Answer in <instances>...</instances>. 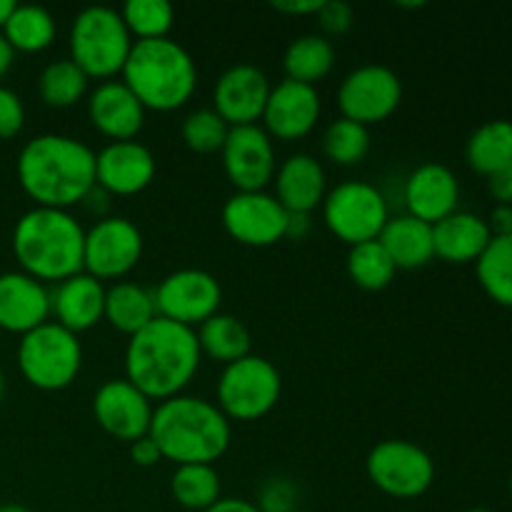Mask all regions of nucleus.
<instances>
[{
  "mask_svg": "<svg viewBox=\"0 0 512 512\" xmlns=\"http://www.w3.org/2000/svg\"><path fill=\"white\" fill-rule=\"evenodd\" d=\"M153 400L140 393L125 378L108 380L93 395L95 423L115 440L135 443L150 433L153 420Z\"/></svg>",
  "mask_w": 512,
  "mask_h": 512,
  "instance_id": "16",
  "label": "nucleus"
},
{
  "mask_svg": "<svg viewBox=\"0 0 512 512\" xmlns=\"http://www.w3.org/2000/svg\"><path fill=\"white\" fill-rule=\"evenodd\" d=\"M153 298L160 318L195 330V325H203L205 320L220 313L223 288L208 270L183 268L165 275L153 290Z\"/></svg>",
  "mask_w": 512,
  "mask_h": 512,
  "instance_id": "13",
  "label": "nucleus"
},
{
  "mask_svg": "<svg viewBox=\"0 0 512 512\" xmlns=\"http://www.w3.org/2000/svg\"><path fill=\"white\" fill-rule=\"evenodd\" d=\"M403 103V83L388 65H360L350 70L338 88V108L353 123L378 125Z\"/></svg>",
  "mask_w": 512,
  "mask_h": 512,
  "instance_id": "12",
  "label": "nucleus"
},
{
  "mask_svg": "<svg viewBox=\"0 0 512 512\" xmlns=\"http://www.w3.org/2000/svg\"><path fill=\"white\" fill-rule=\"evenodd\" d=\"M225 178L235 193H258L275 178V148L273 138L255 125L230 128L223 145Z\"/></svg>",
  "mask_w": 512,
  "mask_h": 512,
  "instance_id": "15",
  "label": "nucleus"
},
{
  "mask_svg": "<svg viewBox=\"0 0 512 512\" xmlns=\"http://www.w3.org/2000/svg\"><path fill=\"white\" fill-rule=\"evenodd\" d=\"M490 240H493V235H490L488 223L475 213L455 210L453 215L433 225L435 258L450 265L478 263Z\"/></svg>",
  "mask_w": 512,
  "mask_h": 512,
  "instance_id": "25",
  "label": "nucleus"
},
{
  "mask_svg": "<svg viewBox=\"0 0 512 512\" xmlns=\"http://www.w3.org/2000/svg\"><path fill=\"white\" fill-rule=\"evenodd\" d=\"M85 230L70 210L30 208L13 228L20 270L40 283H63L83 273Z\"/></svg>",
  "mask_w": 512,
  "mask_h": 512,
  "instance_id": "4",
  "label": "nucleus"
},
{
  "mask_svg": "<svg viewBox=\"0 0 512 512\" xmlns=\"http://www.w3.org/2000/svg\"><path fill=\"white\" fill-rule=\"evenodd\" d=\"M170 493L185 510L205 512L220 500V475L213 465H178L170 478Z\"/></svg>",
  "mask_w": 512,
  "mask_h": 512,
  "instance_id": "32",
  "label": "nucleus"
},
{
  "mask_svg": "<svg viewBox=\"0 0 512 512\" xmlns=\"http://www.w3.org/2000/svg\"><path fill=\"white\" fill-rule=\"evenodd\" d=\"M488 193L495 205H512V163L488 178Z\"/></svg>",
  "mask_w": 512,
  "mask_h": 512,
  "instance_id": "43",
  "label": "nucleus"
},
{
  "mask_svg": "<svg viewBox=\"0 0 512 512\" xmlns=\"http://www.w3.org/2000/svg\"><path fill=\"white\" fill-rule=\"evenodd\" d=\"M368 478L380 493L395 500H415L435 483V463L428 450L410 440H383L365 460Z\"/></svg>",
  "mask_w": 512,
  "mask_h": 512,
  "instance_id": "10",
  "label": "nucleus"
},
{
  "mask_svg": "<svg viewBox=\"0 0 512 512\" xmlns=\"http://www.w3.org/2000/svg\"><path fill=\"white\" fill-rule=\"evenodd\" d=\"M200 353L215 363L230 365L250 355V333L235 315L215 313L195 330Z\"/></svg>",
  "mask_w": 512,
  "mask_h": 512,
  "instance_id": "28",
  "label": "nucleus"
},
{
  "mask_svg": "<svg viewBox=\"0 0 512 512\" xmlns=\"http://www.w3.org/2000/svg\"><path fill=\"white\" fill-rule=\"evenodd\" d=\"M465 512H493V510H485V508H470V510H465Z\"/></svg>",
  "mask_w": 512,
  "mask_h": 512,
  "instance_id": "52",
  "label": "nucleus"
},
{
  "mask_svg": "<svg viewBox=\"0 0 512 512\" xmlns=\"http://www.w3.org/2000/svg\"><path fill=\"white\" fill-rule=\"evenodd\" d=\"M403 198L408 215L435 225L458 210L460 183L448 165L425 163L405 180Z\"/></svg>",
  "mask_w": 512,
  "mask_h": 512,
  "instance_id": "21",
  "label": "nucleus"
},
{
  "mask_svg": "<svg viewBox=\"0 0 512 512\" xmlns=\"http://www.w3.org/2000/svg\"><path fill=\"white\" fill-rule=\"evenodd\" d=\"M200 353L193 328L155 318L128 340L125 348V380L150 400H170L183 395L190 380L198 375Z\"/></svg>",
  "mask_w": 512,
  "mask_h": 512,
  "instance_id": "2",
  "label": "nucleus"
},
{
  "mask_svg": "<svg viewBox=\"0 0 512 512\" xmlns=\"http://www.w3.org/2000/svg\"><path fill=\"white\" fill-rule=\"evenodd\" d=\"M13 10H15L13 0H0V30H3V25L8 23V18Z\"/></svg>",
  "mask_w": 512,
  "mask_h": 512,
  "instance_id": "49",
  "label": "nucleus"
},
{
  "mask_svg": "<svg viewBox=\"0 0 512 512\" xmlns=\"http://www.w3.org/2000/svg\"><path fill=\"white\" fill-rule=\"evenodd\" d=\"M378 243L383 245L398 270L425 268L435 258L433 225L423 223L408 213L390 218L380 233Z\"/></svg>",
  "mask_w": 512,
  "mask_h": 512,
  "instance_id": "26",
  "label": "nucleus"
},
{
  "mask_svg": "<svg viewBox=\"0 0 512 512\" xmlns=\"http://www.w3.org/2000/svg\"><path fill=\"white\" fill-rule=\"evenodd\" d=\"M0 33L15 53H40L53 45L55 20L40 5H15Z\"/></svg>",
  "mask_w": 512,
  "mask_h": 512,
  "instance_id": "31",
  "label": "nucleus"
},
{
  "mask_svg": "<svg viewBox=\"0 0 512 512\" xmlns=\"http://www.w3.org/2000/svg\"><path fill=\"white\" fill-rule=\"evenodd\" d=\"M13 60H15V50L10 48L8 40H5L3 33H0V80L5 78V73H8V70H10Z\"/></svg>",
  "mask_w": 512,
  "mask_h": 512,
  "instance_id": "47",
  "label": "nucleus"
},
{
  "mask_svg": "<svg viewBox=\"0 0 512 512\" xmlns=\"http://www.w3.org/2000/svg\"><path fill=\"white\" fill-rule=\"evenodd\" d=\"M205 512H260V508L243 498H220L213 508H208Z\"/></svg>",
  "mask_w": 512,
  "mask_h": 512,
  "instance_id": "46",
  "label": "nucleus"
},
{
  "mask_svg": "<svg viewBox=\"0 0 512 512\" xmlns=\"http://www.w3.org/2000/svg\"><path fill=\"white\" fill-rule=\"evenodd\" d=\"M335 65V48L323 35H300L283 55L285 78L303 85H318Z\"/></svg>",
  "mask_w": 512,
  "mask_h": 512,
  "instance_id": "29",
  "label": "nucleus"
},
{
  "mask_svg": "<svg viewBox=\"0 0 512 512\" xmlns=\"http://www.w3.org/2000/svg\"><path fill=\"white\" fill-rule=\"evenodd\" d=\"M315 18H318L320 28L328 35H343L348 33L350 25H353L355 13L348 3H343V0H323V5H320Z\"/></svg>",
  "mask_w": 512,
  "mask_h": 512,
  "instance_id": "41",
  "label": "nucleus"
},
{
  "mask_svg": "<svg viewBox=\"0 0 512 512\" xmlns=\"http://www.w3.org/2000/svg\"><path fill=\"white\" fill-rule=\"evenodd\" d=\"M323 223L345 245L378 240L390 220L388 200L375 185L348 180L328 190L323 200Z\"/></svg>",
  "mask_w": 512,
  "mask_h": 512,
  "instance_id": "9",
  "label": "nucleus"
},
{
  "mask_svg": "<svg viewBox=\"0 0 512 512\" xmlns=\"http://www.w3.org/2000/svg\"><path fill=\"white\" fill-rule=\"evenodd\" d=\"M143 258V233L123 215L100 218L85 230L83 273L95 280H120Z\"/></svg>",
  "mask_w": 512,
  "mask_h": 512,
  "instance_id": "11",
  "label": "nucleus"
},
{
  "mask_svg": "<svg viewBox=\"0 0 512 512\" xmlns=\"http://www.w3.org/2000/svg\"><path fill=\"white\" fill-rule=\"evenodd\" d=\"M88 118L110 143L135 140L145 125V108L123 80H105L88 95Z\"/></svg>",
  "mask_w": 512,
  "mask_h": 512,
  "instance_id": "20",
  "label": "nucleus"
},
{
  "mask_svg": "<svg viewBox=\"0 0 512 512\" xmlns=\"http://www.w3.org/2000/svg\"><path fill=\"white\" fill-rule=\"evenodd\" d=\"M105 285L93 275L78 273L55 285L50 293V315L70 333L95 328L105 318Z\"/></svg>",
  "mask_w": 512,
  "mask_h": 512,
  "instance_id": "23",
  "label": "nucleus"
},
{
  "mask_svg": "<svg viewBox=\"0 0 512 512\" xmlns=\"http://www.w3.org/2000/svg\"><path fill=\"white\" fill-rule=\"evenodd\" d=\"M50 318V290L23 270L0 275V328L23 338Z\"/></svg>",
  "mask_w": 512,
  "mask_h": 512,
  "instance_id": "22",
  "label": "nucleus"
},
{
  "mask_svg": "<svg viewBox=\"0 0 512 512\" xmlns=\"http://www.w3.org/2000/svg\"><path fill=\"white\" fill-rule=\"evenodd\" d=\"M120 75L143 108L155 113L183 108L198 88L195 60L173 38L138 40Z\"/></svg>",
  "mask_w": 512,
  "mask_h": 512,
  "instance_id": "5",
  "label": "nucleus"
},
{
  "mask_svg": "<svg viewBox=\"0 0 512 512\" xmlns=\"http://www.w3.org/2000/svg\"><path fill=\"white\" fill-rule=\"evenodd\" d=\"M0 512H30L23 505H0Z\"/></svg>",
  "mask_w": 512,
  "mask_h": 512,
  "instance_id": "50",
  "label": "nucleus"
},
{
  "mask_svg": "<svg viewBox=\"0 0 512 512\" xmlns=\"http://www.w3.org/2000/svg\"><path fill=\"white\" fill-rule=\"evenodd\" d=\"M88 75L70 58L45 65L38 78V93L48 108H73L88 95Z\"/></svg>",
  "mask_w": 512,
  "mask_h": 512,
  "instance_id": "34",
  "label": "nucleus"
},
{
  "mask_svg": "<svg viewBox=\"0 0 512 512\" xmlns=\"http://www.w3.org/2000/svg\"><path fill=\"white\" fill-rule=\"evenodd\" d=\"M130 460H133L135 465H140V468H153V465H158L160 460H163V455H160L158 445L153 443V438L145 435V438L130 443Z\"/></svg>",
  "mask_w": 512,
  "mask_h": 512,
  "instance_id": "42",
  "label": "nucleus"
},
{
  "mask_svg": "<svg viewBox=\"0 0 512 512\" xmlns=\"http://www.w3.org/2000/svg\"><path fill=\"white\" fill-rule=\"evenodd\" d=\"M228 133H230V125L225 123L213 108H200L195 110V113H190L188 118L183 120V128H180L183 143L188 145L193 153H200V155L220 153Z\"/></svg>",
  "mask_w": 512,
  "mask_h": 512,
  "instance_id": "38",
  "label": "nucleus"
},
{
  "mask_svg": "<svg viewBox=\"0 0 512 512\" xmlns=\"http://www.w3.org/2000/svg\"><path fill=\"white\" fill-rule=\"evenodd\" d=\"M150 438L175 465H215L230 448V420L205 398L175 395L155 405Z\"/></svg>",
  "mask_w": 512,
  "mask_h": 512,
  "instance_id": "3",
  "label": "nucleus"
},
{
  "mask_svg": "<svg viewBox=\"0 0 512 512\" xmlns=\"http://www.w3.org/2000/svg\"><path fill=\"white\" fill-rule=\"evenodd\" d=\"M465 160L475 173L495 175L512 163V123L510 120H490L480 125L465 145Z\"/></svg>",
  "mask_w": 512,
  "mask_h": 512,
  "instance_id": "30",
  "label": "nucleus"
},
{
  "mask_svg": "<svg viewBox=\"0 0 512 512\" xmlns=\"http://www.w3.org/2000/svg\"><path fill=\"white\" fill-rule=\"evenodd\" d=\"M310 228V220L308 215H290V223H288V235L290 238H303Z\"/></svg>",
  "mask_w": 512,
  "mask_h": 512,
  "instance_id": "48",
  "label": "nucleus"
},
{
  "mask_svg": "<svg viewBox=\"0 0 512 512\" xmlns=\"http://www.w3.org/2000/svg\"><path fill=\"white\" fill-rule=\"evenodd\" d=\"M158 318L153 290L138 283H115L105 290V318L118 333L133 338L135 333Z\"/></svg>",
  "mask_w": 512,
  "mask_h": 512,
  "instance_id": "27",
  "label": "nucleus"
},
{
  "mask_svg": "<svg viewBox=\"0 0 512 512\" xmlns=\"http://www.w3.org/2000/svg\"><path fill=\"white\" fill-rule=\"evenodd\" d=\"M25 108L15 90L0 85V140H10L23 130Z\"/></svg>",
  "mask_w": 512,
  "mask_h": 512,
  "instance_id": "39",
  "label": "nucleus"
},
{
  "mask_svg": "<svg viewBox=\"0 0 512 512\" xmlns=\"http://www.w3.org/2000/svg\"><path fill=\"white\" fill-rule=\"evenodd\" d=\"M120 15L135 43L170 38L175 23V10L168 0H128Z\"/></svg>",
  "mask_w": 512,
  "mask_h": 512,
  "instance_id": "37",
  "label": "nucleus"
},
{
  "mask_svg": "<svg viewBox=\"0 0 512 512\" xmlns=\"http://www.w3.org/2000/svg\"><path fill=\"white\" fill-rule=\"evenodd\" d=\"M275 200L290 215H310L328 195L325 170L320 160L308 153H295L275 168Z\"/></svg>",
  "mask_w": 512,
  "mask_h": 512,
  "instance_id": "24",
  "label": "nucleus"
},
{
  "mask_svg": "<svg viewBox=\"0 0 512 512\" xmlns=\"http://www.w3.org/2000/svg\"><path fill=\"white\" fill-rule=\"evenodd\" d=\"M320 5L323 0H285V3H273V8L278 13H288V15H318Z\"/></svg>",
  "mask_w": 512,
  "mask_h": 512,
  "instance_id": "45",
  "label": "nucleus"
},
{
  "mask_svg": "<svg viewBox=\"0 0 512 512\" xmlns=\"http://www.w3.org/2000/svg\"><path fill=\"white\" fill-rule=\"evenodd\" d=\"M15 173L35 208L70 210L95 188V153L70 135L45 133L23 145Z\"/></svg>",
  "mask_w": 512,
  "mask_h": 512,
  "instance_id": "1",
  "label": "nucleus"
},
{
  "mask_svg": "<svg viewBox=\"0 0 512 512\" xmlns=\"http://www.w3.org/2000/svg\"><path fill=\"white\" fill-rule=\"evenodd\" d=\"M370 153V130L365 125L353 123L348 118H338L325 128L323 133V155L335 165L363 163Z\"/></svg>",
  "mask_w": 512,
  "mask_h": 512,
  "instance_id": "36",
  "label": "nucleus"
},
{
  "mask_svg": "<svg viewBox=\"0 0 512 512\" xmlns=\"http://www.w3.org/2000/svg\"><path fill=\"white\" fill-rule=\"evenodd\" d=\"M83 365L78 335L55 320L30 330L18 343V368L33 388L58 393L75 383Z\"/></svg>",
  "mask_w": 512,
  "mask_h": 512,
  "instance_id": "7",
  "label": "nucleus"
},
{
  "mask_svg": "<svg viewBox=\"0 0 512 512\" xmlns=\"http://www.w3.org/2000/svg\"><path fill=\"white\" fill-rule=\"evenodd\" d=\"M283 380L278 368L263 355H245L225 365L218 380V408L228 420L253 423L278 405Z\"/></svg>",
  "mask_w": 512,
  "mask_h": 512,
  "instance_id": "8",
  "label": "nucleus"
},
{
  "mask_svg": "<svg viewBox=\"0 0 512 512\" xmlns=\"http://www.w3.org/2000/svg\"><path fill=\"white\" fill-rule=\"evenodd\" d=\"M155 173V155L138 140L108 143L95 153V185L108 195L130 198L143 193L155 180Z\"/></svg>",
  "mask_w": 512,
  "mask_h": 512,
  "instance_id": "18",
  "label": "nucleus"
},
{
  "mask_svg": "<svg viewBox=\"0 0 512 512\" xmlns=\"http://www.w3.org/2000/svg\"><path fill=\"white\" fill-rule=\"evenodd\" d=\"M295 488L285 478H273L260 490L258 505L260 512H293L295 508Z\"/></svg>",
  "mask_w": 512,
  "mask_h": 512,
  "instance_id": "40",
  "label": "nucleus"
},
{
  "mask_svg": "<svg viewBox=\"0 0 512 512\" xmlns=\"http://www.w3.org/2000/svg\"><path fill=\"white\" fill-rule=\"evenodd\" d=\"M510 495H512V475H510Z\"/></svg>",
  "mask_w": 512,
  "mask_h": 512,
  "instance_id": "53",
  "label": "nucleus"
},
{
  "mask_svg": "<svg viewBox=\"0 0 512 512\" xmlns=\"http://www.w3.org/2000/svg\"><path fill=\"white\" fill-rule=\"evenodd\" d=\"M68 45L70 60L88 78L105 83L123 73L135 40L125 28L120 10L108 5H90L75 15Z\"/></svg>",
  "mask_w": 512,
  "mask_h": 512,
  "instance_id": "6",
  "label": "nucleus"
},
{
  "mask_svg": "<svg viewBox=\"0 0 512 512\" xmlns=\"http://www.w3.org/2000/svg\"><path fill=\"white\" fill-rule=\"evenodd\" d=\"M488 228L493 238H503V235H512V205H495L488 215Z\"/></svg>",
  "mask_w": 512,
  "mask_h": 512,
  "instance_id": "44",
  "label": "nucleus"
},
{
  "mask_svg": "<svg viewBox=\"0 0 512 512\" xmlns=\"http://www.w3.org/2000/svg\"><path fill=\"white\" fill-rule=\"evenodd\" d=\"M293 512H305V510H293Z\"/></svg>",
  "mask_w": 512,
  "mask_h": 512,
  "instance_id": "54",
  "label": "nucleus"
},
{
  "mask_svg": "<svg viewBox=\"0 0 512 512\" xmlns=\"http://www.w3.org/2000/svg\"><path fill=\"white\" fill-rule=\"evenodd\" d=\"M480 288L503 308H512V235L493 238L475 263Z\"/></svg>",
  "mask_w": 512,
  "mask_h": 512,
  "instance_id": "33",
  "label": "nucleus"
},
{
  "mask_svg": "<svg viewBox=\"0 0 512 512\" xmlns=\"http://www.w3.org/2000/svg\"><path fill=\"white\" fill-rule=\"evenodd\" d=\"M223 228L235 243L248 248H270L288 238L290 213L275 200V195L233 193L223 205Z\"/></svg>",
  "mask_w": 512,
  "mask_h": 512,
  "instance_id": "14",
  "label": "nucleus"
},
{
  "mask_svg": "<svg viewBox=\"0 0 512 512\" xmlns=\"http://www.w3.org/2000/svg\"><path fill=\"white\" fill-rule=\"evenodd\" d=\"M270 80L255 65H233L218 78L213 88V110L230 125H255L263 118L265 103L270 95Z\"/></svg>",
  "mask_w": 512,
  "mask_h": 512,
  "instance_id": "19",
  "label": "nucleus"
},
{
  "mask_svg": "<svg viewBox=\"0 0 512 512\" xmlns=\"http://www.w3.org/2000/svg\"><path fill=\"white\" fill-rule=\"evenodd\" d=\"M320 95L313 85L280 80L270 88L268 103L263 110V130L275 140L293 143L303 140L315 130L320 120Z\"/></svg>",
  "mask_w": 512,
  "mask_h": 512,
  "instance_id": "17",
  "label": "nucleus"
},
{
  "mask_svg": "<svg viewBox=\"0 0 512 512\" xmlns=\"http://www.w3.org/2000/svg\"><path fill=\"white\" fill-rule=\"evenodd\" d=\"M395 273H398V268L378 240L350 248L348 275L360 290H368V293L385 290L395 280Z\"/></svg>",
  "mask_w": 512,
  "mask_h": 512,
  "instance_id": "35",
  "label": "nucleus"
},
{
  "mask_svg": "<svg viewBox=\"0 0 512 512\" xmlns=\"http://www.w3.org/2000/svg\"><path fill=\"white\" fill-rule=\"evenodd\" d=\"M3 393H5V380H3V373H0V400H3Z\"/></svg>",
  "mask_w": 512,
  "mask_h": 512,
  "instance_id": "51",
  "label": "nucleus"
}]
</instances>
